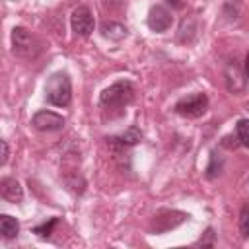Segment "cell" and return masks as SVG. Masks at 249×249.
<instances>
[{
  "label": "cell",
  "instance_id": "2e32d148",
  "mask_svg": "<svg viewBox=\"0 0 249 249\" xmlns=\"http://www.w3.org/2000/svg\"><path fill=\"white\" fill-rule=\"evenodd\" d=\"M220 169H222V160H220V158L216 160V152H212V154H210V163H208V167H206V177H208V179H214V177L220 173Z\"/></svg>",
  "mask_w": 249,
  "mask_h": 249
},
{
  "label": "cell",
  "instance_id": "9c48e42d",
  "mask_svg": "<svg viewBox=\"0 0 249 249\" xmlns=\"http://www.w3.org/2000/svg\"><path fill=\"white\" fill-rule=\"evenodd\" d=\"M0 193H2V198H6L8 202H14V204H18V202L23 200V187L19 185V181H16L12 177L2 179Z\"/></svg>",
  "mask_w": 249,
  "mask_h": 249
},
{
  "label": "cell",
  "instance_id": "52a82bcc",
  "mask_svg": "<svg viewBox=\"0 0 249 249\" xmlns=\"http://www.w3.org/2000/svg\"><path fill=\"white\" fill-rule=\"evenodd\" d=\"M64 119L53 111H39L33 115L31 119V124L37 128V130H43V132H54V130H60L64 126Z\"/></svg>",
  "mask_w": 249,
  "mask_h": 249
},
{
  "label": "cell",
  "instance_id": "4fadbf2b",
  "mask_svg": "<svg viewBox=\"0 0 249 249\" xmlns=\"http://www.w3.org/2000/svg\"><path fill=\"white\" fill-rule=\"evenodd\" d=\"M140 138H142L140 130L132 126V128H128L124 134H121V136H117V138H111V140H115L119 146H134V144L140 142Z\"/></svg>",
  "mask_w": 249,
  "mask_h": 249
},
{
  "label": "cell",
  "instance_id": "e0dca14e",
  "mask_svg": "<svg viewBox=\"0 0 249 249\" xmlns=\"http://www.w3.org/2000/svg\"><path fill=\"white\" fill-rule=\"evenodd\" d=\"M56 218H51L49 220V224L45 222V224H41V226H37V228H33V231L37 233V235H41V237H47V235H51V231H53V228L56 226Z\"/></svg>",
  "mask_w": 249,
  "mask_h": 249
},
{
  "label": "cell",
  "instance_id": "6da1fadb",
  "mask_svg": "<svg viewBox=\"0 0 249 249\" xmlns=\"http://www.w3.org/2000/svg\"><path fill=\"white\" fill-rule=\"evenodd\" d=\"M134 99V86L128 80L115 82L113 86L105 88L99 95V107L103 111H123Z\"/></svg>",
  "mask_w": 249,
  "mask_h": 249
},
{
  "label": "cell",
  "instance_id": "ba28073f",
  "mask_svg": "<svg viewBox=\"0 0 249 249\" xmlns=\"http://www.w3.org/2000/svg\"><path fill=\"white\" fill-rule=\"evenodd\" d=\"M171 21H173V18H171V12H169L167 8H163V6H160V4L150 8V14H148V27H150L152 31H158V33L167 31V29L171 27Z\"/></svg>",
  "mask_w": 249,
  "mask_h": 249
},
{
  "label": "cell",
  "instance_id": "d6986e66",
  "mask_svg": "<svg viewBox=\"0 0 249 249\" xmlns=\"http://www.w3.org/2000/svg\"><path fill=\"white\" fill-rule=\"evenodd\" d=\"M237 144H239L237 134H235V136H231V134H230V136H224V140H222V146H226V148H230V150L235 148Z\"/></svg>",
  "mask_w": 249,
  "mask_h": 249
},
{
  "label": "cell",
  "instance_id": "7a4b0ae2",
  "mask_svg": "<svg viewBox=\"0 0 249 249\" xmlns=\"http://www.w3.org/2000/svg\"><path fill=\"white\" fill-rule=\"evenodd\" d=\"M45 97L54 107H66L72 101V84L68 74L56 72L47 80L45 86Z\"/></svg>",
  "mask_w": 249,
  "mask_h": 249
},
{
  "label": "cell",
  "instance_id": "5bb4252c",
  "mask_svg": "<svg viewBox=\"0 0 249 249\" xmlns=\"http://www.w3.org/2000/svg\"><path fill=\"white\" fill-rule=\"evenodd\" d=\"M235 134L239 138V144L249 148V119H239L235 124Z\"/></svg>",
  "mask_w": 249,
  "mask_h": 249
},
{
  "label": "cell",
  "instance_id": "5b68a950",
  "mask_svg": "<svg viewBox=\"0 0 249 249\" xmlns=\"http://www.w3.org/2000/svg\"><path fill=\"white\" fill-rule=\"evenodd\" d=\"M70 25H72V31H74L76 35L88 37V35L93 31V27H95V19H93L89 8H86V6L76 8V10L72 12V16H70Z\"/></svg>",
  "mask_w": 249,
  "mask_h": 249
},
{
  "label": "cell",
  "instance_id": "8fae6325",
  "mask_svg": "<svg viewBox=\"0 0 249 249\" xmlns=\"http://www.w3.org/2000/svg\"><path fill=\"white\" fill-rule=\"evenodd\" d=\"M126 33H128L126 25H123L119 21H103L101 23V35L111 41H121L126 37Z\"/></svg>",
  "mask_w": 249,
  "mask_h": 249
},
{
  "label": "cell",
  "instance_id": "44dd1931",
  "mask_svg": "<svg viewBox=\"0 0 249 249\" xmlns=\"http://www.w3.org/2000/svg\"><path fill=\"white\" fill-rule=\"evenodd\" d=\"M165 2H167L173 10H181V8H183V4H185L183 0H165Z\"/></svg>",
  "mask_w": 249,
  "mask_h": 249
},
{
  "label": "cell",
  "instance_id": "7c38bea8",
  "mask_svg": "<svg viewBox=\"0 0 249 249\" xmlns=\"http://www.w3.org/2000/svg\"><path fill=\"white\" fill-rule=\"evenodd\" d=\"M0 231H2V235L6 239H12V237H16L19 233V222L16 218L8 216V214H2L0 216Z\"/></svg>",
  "mask_w": 249,
  "mask_h": 249
},
{
  "label": "cell",
  "instance_id": "9a60e30c",
  "mask_svg": "<svg viewBox=\"0 0 249 249\" xmlns=\"http://www.w3.org/2000/svg\"><path fill=\"white\" fill-rule=\"evenodd\" d=\"M239 233H241L243 239L249 237V202L239 212Z\"/></svg>",
  "mask_w": 249,
  "mask_h": 249
},
{
  "label": "cell",
  "instance_id": "ffe728a7",
  "mask_svg": "<svg viewBox=\"0 0 249 249\" xmlns=\"http://www.w3.org/2000/svg\"><path fill=\"white\" fill-rule=\"evenodd\" d=\"M8 156H10V150H8V142H6V140H2V160H0V163H2V165H6V161H8Z\"/></svg>",
  "mask_w": 249,
  "mask_h": 249
},
{
  "label": "cell",
  "instance_id": "30bf717a",
  "mask_svg": "<svg viewBox=\"0 0 249 249\" xmlns=\"http://www.w3.org/2000/svg\"><path fill=\"white\" fill-rule=\"evenodd\" d=\"M245 74V72H243ZM241 70H239V66L235 64V62H230L228 66H226V86H228V89L231 91V93H241L243 91V88H245V82L247 80H243L241 76Z\"/></svg>",
  "mask_w": 249,
  "mask_h": 249
},
{
  "label": "cell",
  "instance_id": "8992f818",
  "mask_svg": "<svg viewBox=\"0 0 249 249\" xmlns=\"http://www.w3.org/2000/svg\"><path fill=\"white\" fill-rule=\"evenodd\" d=\"M187 218L185 212H177V210H161L154 216L152 220V231L154 233H165L171 228L179 226L183 220Z\"/></svg>",
  "mask_w": 249,
  "mask_h": 249
},
{
  "label": "cell",
  "instance_id": "ac0fdd59",
  "mask_svg": "<svg viewBox=\"0 0 249 249\" xmlns=\"http://www.w3.org/2000/svg\"><path fill=\"white\" fill-rule=\"evenodd\" d=\"M196 245H214V230L208 228V230L204 231V237H200V239L196 241Z\"/></svg>",
  "mask_w": 249,
  "mask_h": 249
},
{
  "label": "cell",
  "instance_id": "3957f363",
  "mask_svg": "<svg viewBox=\"0 0 249 249\" xmlns=\"http://www.w3.org/2000/svg\"><path fill=\"white\" fill-rule=\"evenodd\" d=\"M12 51L21 58H33L39 51V41L25 27L12 29Z\"/></svg>",
  "mask_w": 249,
  "mask_h": 249
},
{
  "label": "cell",
  "instance_id": "7402d4cb",
  "mask_svg": "<svg viewBox=\"0 0 249 249\" xmlns=\"http://www.w3.org/2000/svg\"><path fill=\"white\" fill-rule=\"evenodd\" d=\"M243 72H245V78H247V82H249V53H247V56H245V66H243Z\"/></svg>",
  "mask_w": 249,
  "mask_h": 249
},
{
  "label": "cell",
  "instance_id": "277c9868",
  "mask_svg": "<svg viewBox=\"0 0 249 249\" xmlns=\"http://www.w3.org/2000/svg\"><path fill=\"white\" fill-rule=\"evenodd\" d=\"M175 113H179L181 117H187V119H198L206 113L208 109V97L206 93H193L189 97H183L175 103Z\"/></svg>",
  "mask_w": 249,
  "mask_h": 249
}]
</instances>
